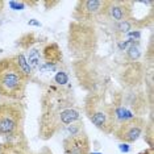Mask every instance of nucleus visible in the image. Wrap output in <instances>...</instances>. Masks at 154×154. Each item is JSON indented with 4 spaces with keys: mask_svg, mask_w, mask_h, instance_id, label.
Segmentation results:
<instances>
[{
    "mask_svg": "<svg viewBox=\"0 0 154 154\" xmlns=\"http://www.w3.org/2000/svg\"><path fill=\"white\" fill-rule=\"evenodd\" d=\"M38 137L42 141L66 131L70 125L82 120V111L74 95L58 86H48L40 99Z\"/></svg>",
    "mask_w": 154,
    "mask_h": 154,
    "instance_id": "f257e3e1",
    "label": "nucleus"
},
{
    "mask_svg": "<svg viewBox=\"0 0 154 154\" xmlns=\"http://www.w3.org/2000/svg\"><path fill=\"white\" fill-rule=\"evenodd\" d=\"M25 106L23 101L0 97V138L16 142L26 138L24 132Z\"/></svg>",
    "mask_w": 154,
    "mask_h": 154,
    "instance_id": "f03ea898",
    "label": "nucleus"
},
{
    "mask_svg": "<svg viewBox=\"0 0 154 154\" xmlns=\"http://www.w3.org/2000/svg\"><path fill=\"white\" fill-rule=\"evenodd\" d=\"M28 82L17 66L15 55L0 59V97L23 101Z\"/></svg>",
    "mask_w": 154,
    "mask_h": 154,
    "instance_id": "7ed1b4c3",
    "label": "nucleus"
},
{
    "mask_svg": "<svg viewBox=\"0 0 154 154\" xmlns=\"http://www.w3.org/2000/svg\"><path fill=\"white\" fill-rule=\"evenodd\" d=\"M83 112L95 127L106 134H112L117 125L115 107L100 94H88L83 103Z\"/></svg>",
    "mask_w": 154,
    "mask_h": 154,
    "instance_id": "20e7f679",
    "label": "nucleus"
},
{
    "mask_svg": "<svg viewBox=\"0 0 154 154\" xmlns=\"http://www.w3.org/2000/svg\"><path fill=\"white\" fill-rule=\"evenodd\" d=\"M107 2L103 0H82L75 5L72 17L79 23L95 21L100 20L101 17H106Z\"/></svg>",
    "mask_w": 154,
    "mask_h": 154,
    "instance_id": "39448f33",
    "label": "nucleus"
},
{
    "mask_svg": "<svg viewBox=\"0 0 154 154\" xmlns=\"http://www.w3.org/2000/svg\"><path fill=\"white\" fill-rule=\"evenodd\" d=\"M146 129V121L142 117H131L116 125L112 134L122 143L136 142Z\"/></svg>",
    "mask_w": 154,
    "mask_h": 154,
    "instance_id": "423d86ee",
    "label": "nucleus"
},
{
    "mask_svg": "<svg viewBox=\"0 0 154 154\" xmlns=\"http://www.w3.org/2000/svg\"><path fill=\"white\" fill-rule=\"evenodd\" d=\"M0 154H54L50 148L42 146L40 149H33L26 138L16 142H0Z\"/></svg>",
    "mask_w": 154,
    "mask_h": 154,
    "instance_id": "0eeeda50",
    "label": "nucleus"
},
{
    "mask_svg": "<svg viewBox=\"0 0 154 154\" xmlns=\"http://www.w3.org/2000/svg\"><path fill=\"white\" fill-rule=\"evenodd\" d=\"M63 154H91V142L86 133L66 136L63 140Z\"/></svg>",
    "mask_w": 154,
    "mask_h": 154,
    "instance_id": "6e6552de",
    "label": "nucleus"
},
{
    "mask_svg": "<svg viewBox=\"0 0 154 154\" xmlns=\"http://www.w3.org/2000/svg\"><path fill=\"white\" fill-rule=\"evenodd\" d=\"M59 62H62V51L58 44L48 42L42 48V65L38 71L40 72H53L55 71Z\"/></svg>",
    "mask_w": 154,
    "mask_h": 154,
    "instance_id": "1a4fd4ad",
    "label": "nucleus"
},
{
    "mask_svg": "<svg viewBox=\"0 0 154 154\" xmlns=\"http://www.w3.org/2000/svg\"><path fill=\"white\" fill-rule=\"evenodd\" d=\"M133 3L131 2H107V9H106V17L113 20L115 23L125 21L133 17Z\"/></svg>",
    "mask_w": 154,
    "mask_h": 154,
    "instance_id": "9d476101",
    "label": "nucleus"
},
{
    "mask_svg": "<svg viewBox=\"0 0 154 154\" xmlns=\"http://www.w3.org/2000/svg\"><path fill=\"white\" fill-rule=\"evenodd\" d=\"M15 59H16V62H17V66L20 67V70H21V72H23L24 75H25V78H26L28 80L32 79L33 71H32V69L29 67V65H28L25 54H24L23 51H20V53L15 54Z\"/></svg>",
    "mask_w": 154,
    "mask_h": 154,
    "instance_id": "9b49d317",
    "label": "nucleus"
},
{
    "mask_svg": "<svg viewBox=\"0 0 154 154\" xmlns=\"http://www.w3.org/2000/svg\"><path fill=\"white\" fill-rule=\"evenodd\" d=\"M125 51H127V58L129 59V61H132V62H136L140 58V55H141V51H140L137 44L132 45V46L128 48Z\"/></svg>",
    "mask_w": 154,
    "mask_h": 154,
    "instance_id": "f8f14e48",
    "label": "nucleus"
},
{
    "mask_svg": "<svg viewBox=\"0 0 154 154\" xmlns=\"http://www.w3.org/2000/svg\"><path fill=\"white\" fill-rule=\"evenodd\" d=\"M54 82L57 83L58 86H65L66 83L69 82V76L65 71H58L54 76Z\"/></svg>",
    "mask_w": 154,
    "mask_h": 154,
    "instance_id": "ddd939ff",
    "label": "nucleus"
},
{
    "mask_svg": "<svg viewBox=\"0 0 154 154\" xmlns=\"http://www.w3.org/2000/svg\"><path fill=\"white\" fill-rule=\"evenodd\" d=\"M8 5L11 7L12 9H15V11H21V9L25 8L26 3L25 2H9Z\"/></svg>",
    "mask_w": 154,
    "mask_h": 154,
    "instance_id": "4468645a",
    "label": "nucleus"
},
{
    "mask_svg": "<svg viewBox=\"0 0 154 154\" xmlns=\"http://www.w3.org/2000/svg\"><path fill=\"white\" fill-rule=\"evenodd\" d=\"M120 150L122 153H128L129 150H131V148H129V143H120Z\"/></svg>",
    "mask_w": 154,
    "mask_h": 154,
    "instance_id": "2eb2a0df",
    "label": "nucleus"
},
{
    "mask_svg": "<svg viewBox=\"0 0 154 154\" xmlns=\"http://www.w3.org/2000/svg\"><path fill=\"white\" fill-rule=\"evenodd\" d=\"M140 154H154V150H153V148H149V149H146L145 152H142Z\"/></svg>",
    "mask_w": 154,
    "mask_h": 154,
    "instance_id": "dca6fc26",
    "label": "nucleus"
},
{
    "mask_svg": "<svg viewBox=\"0 0 154 154\" xmlns=\"http://www.w3.org/2000/svg\"><path fill=\"white\" fill-rule=\"evenodd\" d=\"M28 24H29V25H36V26H41V24L38 23V21H34V20H32V21H29Z\"/></svg>",
    "mask_w": 154,
    "mask_h": 154,
    "instance_id": "f3484780",
    "label": "nucleus"
},
{
    "mask_svg": "<svg viewBox=\"0 0 154 154\" xmlns=\"http://www.w3.org/2000/svg\"><path fill=\"white\" fill-rule=\"evenodd\" d=\"M4 5H5V3H4V2H0V13H2L3 8H4Z\"/></svg>",
    "mask_w": 154,
    "mask_h": 154,
    "instance_id": "a211bd4d",
    "label": "nucleus"
},
{
    "mask_svg": "<svg viewBox=\"0 0 154 154\" xmlns=\"http://www.w3.org/2000/svg\"><path fill=\"white\" fill-rule=\"evenodd\" d=\"M91 154H101V153H94V152H91Z\"/></svg>",
    "mask_w": 154,
    "mask_h": 154,
    "instance_id": "6ab92c4d",
    "label": "nucleus"
}]
</instances>
